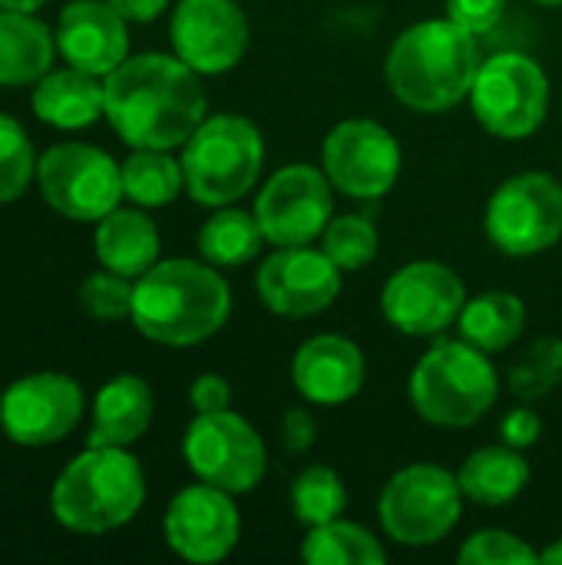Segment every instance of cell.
Here are the masks:
<instances>
[{
    "label": "cell",
    "instance_id": "cell-1",
    "mask_svg": "<svg viewBox=\"0 0 562 565\" xmlns=\"http://www.w3.org/2000/svg\"><path fill=\"white\" fill-rule=\"evenodd\" d=\"M195 73L176 53L126 56L106 86V119L132 149H176L209 116V99Z\"/></svg>",
    "mask_w": 562,
    "mask_h": 565
},
{
    "label": "cell",
    "instance_id": "cell-2",
    "mask_svg": "<svg viewBox=\"0 0 562 565\" xmlns=\"http://www.w3.org/2000/svg\"><path fill=\"white\" fill-rule=\"evenodd\" d=\"M232 315V288L209 262H156L132 288V324L162 348H192L215 338Z\"/></svg>",
    "mask_w": 562,
    "mask_h": 565
},
{
    "label": "cell",
    "instance_id": "cell-3",
    "mask_svg": "<svg viewBox=\"0 0 562 565\" xmlns=\"http://www.w3.org/2000/svg\"><path fill=\"white\" fill-rule=\"evenodd\" d=\"M477 33L450 17L407 26L388 50L384 76L391 96L414 113H447L464 103L480 73Z\"/></svg>",
    "mask_w": 562,
    "mask_h": 565
},
{
    "label": "cell",
    "instance_id": "cell-4",
    "mask_svg": "<svg viewBox=\"0 0 562 565\" xmlns=\"http://www.w3.org/2000/svg\"><path fill=\"white\" fill-rule=\"evenodd\" d=\"M146 503V473L126 447H89L66 463L50 493L56 523L70 533L103 536L126 526Z\"/></svg>",
    "mask_w": 562,
    "mask_h": 565
},
{
    "label": "cell",
    "instance_id": "cell-5",
    "mask_svg": "<svg viewBox=\"0 0 562 565\" xmlns=\"http://www.w3.org/2000/svg\"><path fill=\"white\" fill-rule=\"evenodd\" d=\"M414 414L444 430L474 427L500 397V374L487 351L464 338H437L411 371Z\"/></svg>",
    "mask_w": 562,
    "mask_h": 565
},
{
    "label": "cell",
    "instance_id": "cell-6",
    "mask_svg": "<svg viewBox=\"0 0 562 565\" xmlns=\"http://www.w3.org/2000/svg\"><path fill=\"white\" fill-rule=\"evenodd\" d=\"M265 142L258 126L238 113H215L182 146L185 189L199 205L222 209L248 195L262 175Z\"/></svg>",
    "mask_w": 562,
    "mask_h": 565
},
{
    "label": "cell",
    "instance_id": "cell-7",
    "mask_svg": "<svg viewBox=\"0 0 562 565\" xmlns=\"http://www.w3.org/2000/svg\"><path fill=\"white\" fill-rule=\"evenodd\" d=\"M464 500L460 480L450 470L437 463H411L384 483L378 516L388 540L407 550H424L454 533Z\"/></svg>",
    "mask_w": 562,
    "mask_h": 565
},
{
    "label": "cell",
    "instance_id": "cell-8",
    "mask_svg": "<svg viewBox=\"0 0 562 565\" xmlns=\"http://www.w3.org/2000/svg\"><path fill=\"white\" fill-rule=\"evenodd\" d=\"M467 99L477 122L490 136L527 139L547 122L550 76L533 56L507 50L480 63V73Z\"/></svg>",
    "mask_w": 562,
    "mask_h": 565
},
{
    "label": "cell",
    "instance_id": "cell-9",
    "mask_svg": "<svg viewBox=\"0 0 562 565\" xmlns=\"http://www.w3.org/2000/svg\"><path fill=\"white\" fill-rule=\"evenodd\" d=\"M484 228L507 258H533L562 238V185L550 172H520L500 182L487 202Z\"/></svg>",
    "mask_w": 562,
    "mask_h": 565
},
{
    "label": "cell",
    "instance_id": "cell-10",
    "mask_svg": "<svg viewBox=\"0 0 562 565\" xmlns=\"http://www.w3.org/2000/svg\"><path fill=\"white\" fill-rule=\"evenodd\" d=\"M182 457L195 480L232 497L252 493L268 470L265 440L235 411L195 414L182 437Z\"/></svg>",
    "mask_w": 562,
    "mask_h": 565
},
{
    "label": "cell",
    "instance_id": "cell-11",
    "mask_svg": "<svg viewBox=\"0 0 562 565\" xmlns=\"http://www.w3.org/2000/svg\"><path fill=\"white\" fill-rule=\"evenodd\" d=\"M36 185L46 205L73 222H99L123 195V166L96 146L60 142L36 159Z\"/></svg>",
    "mask_w": 562,
    "mask_h": 565
},
{
    "label": "cell",
    "instance_id": "cell-12",
    "mask_svg": "<svg viewBox=\"0 0 562 565\" xmlns=\"http://www.w3.org/2000/svg\"><path fill=\"white\" fill-rule=\"evenodd\" d=\"M255 218L275 248L315 245L335 218V185L311 162L282 166L255 199Z\"/></svg>",
    "mask_w": 562,
    "mask_h": 565
},
{
    "label": "cell",
    "instance_id": "cell-13",
    "mask_svg": "<svg viewBox=\"0 0 562 565\" xmlns=\"http://www.w3.org/2000/svg\"><path fill=\"white\" fill-rule=\"evenodd\" d=\"M401 142L374 119H341L321 142V169L331 185L358 202L384 199L401 179Z\"/></svg>",
    "mask_w": 562,
    "mask_h": 565
},
{
    "label": "cell",
    "instance_id": "cell-14",
    "mask_svg": "<svg viewBox=\"0 0 562 565\" xmlns=\"http://www.w3.org/2000/svg\"><path fill=\"white\" fill-rule=\"evenodd\" d=\"M467 305L460 275L444 262H411L381 288L384 321L407 338H444Z\"/></svg>",
    "mask_w": 562,
    "mask_h": 565
},
{
    "label": "cell",
    "instance_id": "cell-15",
    "mask_svg": "<svg viewBox=\"0 0 562 565\" xmlns=\"http://www.w3.org/2000/svg\"><path fill=\"white\" fill-rule=\"evenodd\" d=\"M344 271L311 245L275 248L255 275L258 301L278 318H315L328 311L341 295Z\"/></svg>",
    "mask_w": 562,
    "mask_h": 565
},
{
    "label": "cell",
    "instance_id": "cell-16",
    "mask_svg": "<svg viewBox=\"0 0 562 565\" xmlns=\"http://www.w3.org/2000/svg\"><path fill=\"white\" fill-rule=\"evenodd\" d=\"M162 536L185 563H222L242 540V516L232 493L199 480L172 497L162 516Z\"/></svg>",
    "mask_w": 562,
    "mask_h": 565
},
{
    "label": "cell",
    "instance_id": "cell-17",
    "mask_svg": "<svg viewBox=\"0 0 562 565\" xmlns=\"http://www.w3.org/2000/svg\"><path fill=\"white\" fill-rule=\"evenodd\" d=\"M83 417V391L73 377L40 371L13 381L3 391L0 427L20 447H50L70 437Z\"/></svg>",
    "mask_w": 562,
    "mask_h": 565
},
{
    "label": "cell",
    "instance_id": "cell-18",
    "mask_svg": "<svg viewBox=\"0 0 562 565\" xmlns=\"http://www.w3.org/2000/svg\"><path fill=\"white\" fill-rule=\"evenodd\" d=\"M172 50L202 76L235 70L248 50V17L238 0H179L169 23Z\"/></svg>",
    "mask_w": 562,
    "mask_h": 565
},
{
    "label": "cell",
    "instance_id": "cell-19",
    "mask_svg": "<svg viewBox=\"0 0 562 565\" xmlns=\"http://www.w3.org/2000/svg\"><path fill=\"white\" fill-rule=\"evenodd\" d=\"M126 17L109 0H70L60 10L56 50L60 56L93 76H109L129 56Z\"/></svg>",
    "mask_w": 562,
    "mask_h": 565
},
{
    "label": "cell",
    "instance_id": "cell-20",
    "mask_svg": "<svg viewBox=\"0 0 562 565\" xmlns=\"http://www.w3.org/2000/svg\"><path fill=\"white\" fill-rule=\"evenodd\" d=\"M364 354L344 334H315L291 358V387L315 407H341L364 387Z\"/></svg>",
    "mask_w": 562,
    "mask_h": 565
},
{
    "label": "cell",
    "instance_id": "cell-21",
    "mask_svg": "<svg viewBox=\"0 0 562 565\" xmlns=\"http://www.w3.org/2000/svg\"><path fill=\"white\" fill-rule=\"evenodd\" d=\"M103 76H93L86 70L66 66L50 70L33 83L30 106L36 119L56 129H86L99 116H106V86Z\"/></svg>",
    "mask_w": 562,
    "mask_h": 565
},
{
    "label": "cell",
    "instance_id": "cell-22",
    "mask_svg": "<svg viewBox=\"0 0 562 565\" xmlns=\"http://www.w3.org/2000/svg\"><path fill=\"white\" fill-rule=\"evenodd\" d=\"M152 391L136 374H116L106 381L93 404V430L89 447H129L136 444L152 424Z\"/></svg>",
    "mask_w": 562,
    "mask_h": 565
},
{
    "label": "cell",
    "instance_id": "cell-23",
    "mask_svg": "<svg viewBox=\"0 0 562 565\" xmlns=\"http://www.w3.org/2000/svg\"><path fill=\"white\" fill-rule=\"evenodd\" d=\"M96 258L103 268L119 271L126 278L146 275L159 262V228L156 222L139 209H113L96 225Z\"/></svg>",
    "mask_w": 562,
    "mask_h": 565
},
{
    "label": "cell",
    "instance_id": "cell-24",
    "mask_svg": "<svg viewBox=\"0 0 562 565\" xmlns=\"http://www.w3.org/2000/svg\"><path fill=\"white\" fill-rule=\"evenodd\" d=\"M56 33L26 10H0V86H33L50 73Z\"/></svg>",
    "mask_w": 562,
    "mask_h": 565
},
{
    "label": "cell",
    "instance_id": "cell-25",
    "mask_svg": "<svg viewBox=\"0 0 562 565\" xmlns=\"http://www.w3.org/2000/svg\"><path fill=\"white\" fill-rule=\"evenodd\" d=\"M530 477H533V470H530V460L523 457V450L507 447V444L474 450L457 470L464 497L480 507L513 503L530 487Z\"/></svg>",
    "mask_w": 562,
    "mask_h": 565
},
{
    "label": "cell",
    "instance_id": "cell-26",
    "mask_svg": "<svg viewBox=\"0 0 562 565\" xmlns=\"http://www.w3.org/2000/svg\"><path fill=\"white\" fill-rule=\"evenodd\" d=\"M523 328H527V305L513 291H484L477 298H467L457 318L460 338L487 354H500L510 344H517Z\"/></svg>",
    "mask_w": 562,
    "mask_h": 565
},
{
    "label": "cell",
    "instance_id": "cell-27",
    "mask_svg": "<svg viewBox=\"0 0 562 565\" xmlns=\"http://www.w3.org/2000/svg\"><path fill=\"white\" fill-rule=\"evenodd\" d=\"M262 245H265V232L255 212L235 205L215 209V215L199 228V255L215 268H238L258 258Z\"/></svg>",
    "mask_w": 562,
    "mask_h": 565
},
{
    "label": "cell",
    "instance_id": "cell-28",
    "mask_svg": "<svg viewBox=\"0 0 562 565\" xmlns=\"http://www.w3.org/2000/svg\"><path fill=\"white\" fill-rule=\"evenodd\" d=\"M301 559L308 565H384L388 550L371 530L338 516L308 530L301 543Z\"/></svg>",
    "mask_w": 562,
    "mask_h": 565
},
{
    "label": "cell",
    "instance_id": "cell-29",
    "mask_svg": "<svg viewBox=\"0 0 562 565\" xmlns=\"http://www.w3.org/2000/svg\"><path fill=\"white\" fill-rule=\"evenodd\" d=\"M182 189V159H172L169 149H132L123 162V195L139 209H162L176 202Z\"/></svg>",
    "mask_w": 562,
    "mask_h": 565
},
{
    "label": "cell",
    "instance_id": "cell-30",
    "mask_svg": "<svg viewBox=\"0 0 562 565\" xmlns=\"http://www.w3.org/2000/svg\"><path fill=\"white\" fill-rule=\"evenodd\" d=\"M288 503H291V516L301 526H321L331 523L344 513L348 507V487L338 477V470L325 467V463H311L305 467L291 487H288Z\"/></svg>",
    "mask_w": 562,
    "mask_h": 565
},
{
    "label": "cell",
    "instance_id": "cell-31",
    "mask_svg": "<svg viewBox=\"0 0 562 565\" xmlns=\"http://www.w3.org/2000/svg\"><path fill=\"white\" fill-rule=\"evenodd\" d=\"M562 384V338H537L510 367L507 387L517 401L533 404L550 397Z\"/></svg>",
    "mask_w": 562,
    "mask_h": 565
},
{
    "label": "cell",
    "instance_id": "cell-32",
    "mask_svg": "<svg viewBox=\"0 0 562 565\" xmlns=\"http://www.w3.org/2000/svg\"><path fill=\"white\" fill-rule=\"evenodd\" d=\"M378 225L368 215H335L328 228L321 232V252L341 268V271H361L378 258Z\"/></svg>",
    "mask_w": 562,
    "mask_h": 565
},
{
    "label": "cell",
    "instance_id": "cell-33",
    "mask_svg": "<svg viewBox=\"0 0 562 565\" xmlns=\"http://www.w3.org/2000/svg\"><path fill=\"white\" fill-rule=\"evenodd\" d=\"M33 175H36V156L26 129L13 116L0 113V205L17 202Z\"/></svg>",
    "mask_w": 562,
    "mask_h": 565
},
{
    "label": "cell",
    "instance_id": "cell-34",
    "mask_svg": "<svg viewBox=\"0 0 562 565\" xmlns=\"http://www.w3.org/2000/svg\"><path fill=\"white\" fill-rule=\"evenodd\" d=\"M132 288H136L132 278L109 271V268H99V271L83 278L76 298H79V308L93 321H123L132 311Z\"/></svg>",
    "mask_w": 562,
    "mask_h": 565
},
{
    "label": "cell",
    "instance_id": "cell-35",
    "mask_svg": "<svg viewBox=\"0 0 562 565\" xmlns=\"http://www.w3.org/2000/svg\"><path fill=\"white\" fill-rule=\"evenodd\" d=\"M457 563L464 565H533L540 563V553L507 530H477L464 540Z\"/></svg>",
    "mask_w": 562,
    "mask_h": 565
},
{
    "label": "cell",
    "instance_id": "cell-36",
    "mask_svg": "<svg viewBox=\"0 0 562 565\" xmlns=\"http://www.w3.org/2000/svg\"><path fill=\"white\" fill-rule=\"evenodd\" d=\"M507 3L510 0H447V17L480 36V33H490L503 20Z\"/></svg>",
    "mask_w": 562,
    "mask_h": 565
},
{
    "label": "cell",
    "instance_id": "cell-37",
    "mask_svg": "<svg viewBox=\"0 0 562 565\" xmlns=\"http://www.w3.org/2000/svg\"><path fill=\"white\" fill-rule=\"evenodd\" d=\"M543 434V420L533 407H513L503 420H500V440L507 447H517V450H527L540 440Z\"/></svg>",
    "mask_w": 562,
    "mask_h": 565
},
{
    "label": "cell",
    "instance_id": "cell-38",
    "mask_svg": "<svg viewBox=\"0 0 562 565\" xmlns=\"http://www.w3.org/2000/svg\"><path fill=\"white\" fill-rule=\"evenodd\" d=\"M189 404L195 414H215L229 411L232 404V387L222 374H199L189 387Z\"/></svg>",
    "mask_w": 562,
    "mask_h": 565
},
{
    "label": "cell",
    "instance_id": "cell-39",
    "mask_svg": "<svg viewBox=\"0 0 562 565\" xmlns=\"http://www.w3.org/2000/svg\"><path fill=\"white\" fill-rule=\"evenodd\" d=\"M315 417L305 411V407H291L285 417H282V444L288 454H308L315 447Z\"/></svg>",
    "mask_w": 562,
    "mask_h": 565
},
{
    "label": "cell",
    "instance_id": "cell-40",
    "mask_svg": "<svg viewBox=\"0 0 562 565\" xmlns=\"http://www.w3.org/2000/svg\"><path fill=\"white\" fill-rule=\"evenodd\" d=\"M109 3L132 23H149L169 7V0H109Z\"/></svg>",
    "mask_w": 562,
    "mask_h": 565
},
{
    "label": "cell",
    "instance_id": "cell-41",
    "mask_svg": "<svg viewBox=\"0 0 562 565\" xmlns=\"http://www.w3.org/2000/svg\"><path fill=\"white\" fill-rule=\"evenodd\" d=\"M46 0H0V10H26V13H33V10H40Z\"/></svg>",
    "mask_w": 562,
    "mask_h": 565
},
{
    "label": "cell",
    "instance_id": "cell-42",
    "mask_svg": "<svg viewBox=\"0 0 562 565\" xmlns=\"http://www.w3.org/2000/svg\"><path fill=\"white\" fill-rule=\"evenodd\" d=\"M540 563L543 565H562V536L556 543H550L543 553H540Z\"/></svg>",
    "mask_w": 562,
    "mask_h": 565
},
{
    "label": "cell",
    "instance_id": "cell-43",
    "mask_svg": "<svg viewBox=\"0 0 562 565\" xmlns=\"http://www.w3.org/2000/svg\"><path fill=\"white\" fill-rule=\"evenodd\" d=\"M533 3H540V7H562V0H533Z\"/></svg>",
    "mask_w": 562,
    "mask_h": 565
},
{
    "label": "cell",
    "instance_id": "cell-44",
    "mask_svg": "<svg viewBox=\"0 0 562 565\" xmlns=\"http://www.w3.org/2000/svg\"><path fill=\"white\" fill-rule=\"evenodd\" d=\"M0 417H3V391H0Z\"/></svg>",
    "mask_w": 562,
    "mask_h": 565
}]
</instances>
